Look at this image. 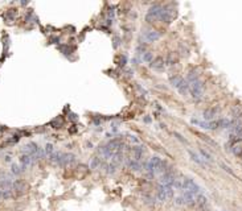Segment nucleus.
Wrapping results in <instances>:
<instances>
[{"mask_svg":"<svg viewBox=\"0 0 242 211\" xmlns=\"http://www.w3.org/2000/svg\"><path fill=\"white\" fill-rule=\"evenodd\" d=\"M188 85H189V94L192 95V98L194 100H201L202 95H204V86H202V82L200 81V78L196 81L188 82Z\"/></svg>","mask_w":242,"mask_h":211,"instance_id":"f257e3e1","label":"nucleus"},{"mask_svg":"<svg viewBox=\"0 0 242 211\" xmlns=\"http://www.w3.org/2000/svg\"><path fill=\"white\" fill-rule=\"evenodd\" d=\"M163 9H164V7H162L160 4H155V5H152V7L148 9V12H147L145 20L148 21V23H154V21L159 20Z\"/></svg>","mask_w":242,"mask_h":211,"instance_id":"f03ea898","label":"nucleus"},{"mask_svg":"<svg viewBox=\"0 0 242 211\" xmlns=\"http://www.w3.org/2000/svg\"><path fill=\"white\" fill-rule=\"evenodd\" d=\"M176 15V12H173V9H168V8H164L162 12V15H160V21H163V23H166V24H171L172 23V19L173 16Z\"/></svg>","mask_w":242,"mask_h":211,"instance_id":"7ed1b4c3","label":"nucleus"},{"mask_svg":"<svg viewBox=\"0 0 242 211\" xmlns=\"http://www.w3.org/2000/svg\"><path fill=\"white\" fill-rule=\"evenodd\" d=\"M151 69L156 70V71H163L166 69V59L163 57H156L152 62H151Z\"/></svg>","mask_w":242,"mask_h":211,"instance_id":"20e7f679","label":"nucleus"},{"mask_svg":"<svg viewBox=\"0 0 242 211\" xmlns=\"http://www.w3.org/2000/svg\"><path fill=\"white\" fill-rule=\"evenodd\" d=\"M220 112V108H209V110H205L204 112H202V119L204 122H212V120H215V118L217 116V114Z\"/></svg>","mask_w":242,"mask_h":211,"instance_id":"39448f33","label":"nucleus"},{"mask_svg":"<svg viewBox=\"0 0 242 211\" xmlns=\"http://www.w3.org/2000/svg\"><path fill=\"white\" fill-rule=\"evenodd\" d=\"M160 37H162V33H160L159 31H154V29L144 33V40L147 41V42H156Z\"/></svg>","mask_w":242,"mask_h":211,"instance_id":"423d86ee","label":"nucleus"},{"mask_svg":"<svg viewBox=\"0 0 242 211\" xmlns=\"http://www.w3.org/2000/svg\"><path fill=\"white\" fill-rule=\"evenodd\" d=\"M131 152H132V158L140 162V160H142V157H143V153H144V146L135 145L131 148Z\"/></svg>","mask_w":242,"mask_h":211,"instance_id":"0eeeda50","label":"nucleus"},{"mask_svg":"<svg viewBox=\"0 0 242 211\" xmlns=\"http://www.w3.org/2000/svg\"><path fill=\"white\" fill-rule=\"evenodd\" d=\"M183 198H184V204L187 206H193L196 203V195L192 194L190 191H183Z\"/></svg>","mask_w":242,"mask_h":211,"instance_id":"6e6552de","label":"nucleus"},{"mask_svg":"<svg viewBox=\"0 0 242 211\" xmlns=\"http://www.w3.org/2000/svg\"><path fill=\"white\" fill-rule=\"evenodd\" d=\"M76 160V156L72 153H64L62 158H61V162H60V166H65V165H69V164L74 162Z\"/></svg>","mask_w":242,"mask_h":211,"instance_id":"1a4fd4ad","label":"nucleus"},{"mask_svg":"<svg viewBox=\"0 0 242 211\" xmlns=\"http://www.w3.org/2000/svg\"><path fill=\"white\" fill-rule=\"evenodd\" d=\"M156 199H158L159 202H167L168 201V197H167V194H166V189H164L163 185H159V187H158Z\"/></svg>","mask_w":242,"mask_h":211,"instance_id":"9d476101","label":"nucleus"},{"mask_svg":"<svg viewBox=\"0 0 242 211\" xmlns=\"http://www.w3.org/2000/svg\"><path fill=\"white\" fill-rule=\"evenodd\" d=\"M25 189H27V185H25L21 180H15L13 182H12V190L21 193V191H24Z\"/></svg>","mask_w":242,"mask_h":211,"instance_id":"9b49d317","label":"nucleus"},{"mask_svg":"<svg viewBox=\"0 0 242 211\" xmlns=\"http://www.w3.org/2000/svg\"><path fill=\"white\" fill-rule=\"evenodd\" d=\"M177 54L175 53V51H171V53H168L166 57V65L167 66H173L175 63H177Z\"/></svg>","mask_w":242,"mask_h":211,"instance_id":"f8f14e48","label":"nucleus"},{"mask_svg":"<svg viewBox=\"0 0 242 211\" xmlns=\"http://www.w3.org/2000/svg\"><path fill=\"white\" fill-rule=\"evenodd\" d=\"M170 82H171V85H172V87H175V89L177 90L180 86H181V83L184 82V78H181L180 75H171Z\"/></svg>","mask_w":242,"mask_h":211,"instance_id":"ddd939ff","label":"nucleus"},{"mask_svg":"<svg viewBox=\"0 0 242 211\" xmlns=\"http://www.w3.org/2000/svg\"><path fill=\"white\" fill-rule=\"evenodd\" d=\"M127 165H128V168L131 169V170H134V172H139L140 169H142V165H140V162L139 161H136V160H134V158H128V161H127Z\"/></svg>","mask_w":242,"mask_h":211,"instance_id":"4468645a","label":"nucleus"},{"mask_svg":"<svg viewBox=\"0 0 242 211\" xmlns=\"http://www.w3.org/2000/svg\"><path fill=\"white\" fill-rule=\"evenodd\" d=\"M188 154H189V156H190V158H192V160H193V161H194V162H196V164H198V165H202V166H204V165H205L204 160L201 158V157H200V154H198V153H196V152H193V150H192V149H188Z\"/></svg>","mask_w":242,"mask_h":211,"instance_id":"2eb2a0df","label":"nucleus"},{"mask_svg":"<svg viewBox=\"0 0 242 211\" xmlns=\"http://www.w3.org/2000/svg\"><path fill=\"white\" fill-rule=\"evenodd\" d=\"M198 154H200V157L202 158V160H204L205 164H206V162H213V158H212L210 153H209V152H206L204 148H200V149H198Z\"/></svg>","mask_w":242,"mask_h":211,"instance_id":"dca6fc26","label":"nucleus"},{"mask_svg":"<svg viewBox=\"0 0 242 211\" xmlns=\"http://www.w3.org/2000/svg\"><path fill=\"white\" fill-rule=\"evenodd\" d=\"M111 162L114 164V165H117V166L122 165V162H123V154H122V150L115 152L114 156H113V158H111Z\"/></svg>","mask_w":242,"mask_h":211,"instance_id":"f3484780","label":"nucleus"},{"mask_svg":"<svg viewBox=\"0 0 242 211\" xmlns=\"http://www.w3.org/2000/svg\"><path fill=\"white\" fill-rule=\"evenodd\" d=\"M23 172H24V168L19 165V164H12L11 165V174L12 176H20Z\"/></svg>","mask_w":242,"mask_h":211,"instance_id":"a211bd4d","label":"nucleus"},{"mask_svg":"<svg viewBox=\"0 0 242 211\" xmlns=\"http://www.w3.org/2000/svg\"><path fill=\"white\" fill-rule=\"evenodd\" d=\"M206 203H208V199H206V197H205L204 194H198L197 197H196V203L194 204H197L198 207H205L206 206Z\"/></svg>","mask_w":242,"mask_h":211,"instance_id":"6ab92c4d","label":"nucleus"},{"mask_svg":"<svg viewBox=\"0 0 242 211\" xmlns=\"http://www.w3.org/2000/svg\"><path fill=\"white\" fill-rule=\"evenodd\" d=\"M62 154L64 153H61V152H54L53 154H50V156H49V160L52 161V162L57 164V165H60V162H61V158H62Z\"/></svg>","mask_w":242,"mask_h":211,"instance_id":"aec40b11","label":"nucleus"},{"mask_svg":"<svg viewBox=\"0 0 242 211\" xmlns=\"http://www.w3.org/2000/svg\"><path fill=\"white\" fill-rule=\"evenodd\" d=\"M142 59L144 62H147V63H151V62L154 61V53H151V51H144L142 54Z\"/></svg>","mask_w":242,"mask_h":211,"instance_id":"412c9836","label":"nucleus"},{"mask_svg":"<svg viewBox=\"0 0 242 211\" xmlns=\"http://www.w3.org/2000/svg\"><path fill=\"white\" fill-rule=\"evenodd\" d=\"M101 165H102V161H101V158H98V157H94V158H91V161H90V169H98Z\"/></svg>","mask_w":242,"mask_h":211,"instance_id":"4be33fe9","label":"nucleus"},{"mask_svg":"<svg viewBox=\"0 0 242 211\" xmlns=\"http://www.w3.org/2000/svg\"><path fill=\"white\" fill-rule=\"evenodd\" d=\"M172 187H173V190H176V191H183V182L176 178L172 185Z\"/></svg>","mask_w":242,"mask_h":211,"instance_id":"5701e85b","label":"nucleus"},{"mask_svg":"<svg viewBox=\"0 0 242 211\" xmlns=\"http://www.w3.org/2000/svg\"><path fill=\"white\" fill-rule=\"evenodd\" d=\"M117 165H114L113 162H110L109 165H106V173L107 174H114L117 172Z\"/></svg>","mask_w":242,"mask_h":211,"instance_id":"b1692460","label":"nucleus"},{"mask_svg":"<svg viewBox=\"0 0 242 211\" xmlns=\"http://www.w3.org/2000/svg\"><path fill=\"white\" fill-rule=\"evenodd\" d=\"M155 199H156V198L155 197H151V195H144V197H143V201H144V203L145 204H149V206L156 203Z\"/></svg>","mask_w":242,"mask_h":211,"instance_id":"393cba45","label":"nucleus"},{"mask_svg":"<svg viewBox=\"0 0 242 211\" xmlns=\"http://www.w3.org/2000/svg\"><path fill=\"white\" fill-rule=\"evenodd\" d=\"M232 152L235 154V156H239V154H242V145H241V144H234V145H233Z\"/></svg>","mask_w":242,"mask_h":211,"instance_id":"a878e982","label":"nucleus"},{"mask_svg":"<svg viewBox=\"0 0 242 211\" xmlns=\"http://www.w3.org/2000/svg\"><path fill=\"white\" fill-rule=\"evenodd\" d=\"M45 154H48V156H50V154L54 153V148H53V145L50 143H48L46 145H45V149H44Z\"/></svg>","mask_w":242,"mask_h":211,"instance_id":"bb28decb","label":"nucleus"},{"mask_svg":"<svg viewBox=\"0 0 242 211\" xmlns=\"http://www.w3.org/2000/svg\"><path fill=\"white\" fill-rule=\"evenodd\" d=\"M50 126H52L53 128H61V127H62V119H61V118H60V119L57 118V119H54L50 123Z\"/></svg>","mask_w":242,"mask_h":211,"instance_id":"cd10ccee","label":"nucleus"},{"mask_svg":"<svg viewBox=\"0 0 242 211\" xmlns=\"http://www.w3.org/2000/svg\"><path fill=\"white\" fill-rule=\"evenodd\" d=\"M200 137H201L202 140H204V141H206L208 144H210V145H213V146H217V143H216V141H213L212 139H209V137L204 136V135H200Z\"/></svg>","mask_w":242,"mask_h":211,"instance_id":"c85d7f7f","label":"nucleus"},{"mask_svg":"<svg viewBox=\"0 0 242 211\" xmlns=\"http://www.w3.org/2000/svg\"><path fill=\"white\" fill-rule=\"evenodd\" d=\"M173 202H175V204H177V206H181V204H184V198H183V195H179V197H176Z\"/></svg>","mask_w":242,"mask_h":211,"instance_id":"c756f323","label":"nucleus"},{"mask_svg":"<svg viewBox=\"0 0 242 211\" xmlns=\"http://www.w3.org/2000/svg\"><path fill=\"white\" fill-rule=\"evenodd\" d=\"M173 135H175V137H177V140H180V141H181V143H184V144H187V140L184 139L183 136H181V135H180L179 132H175L173 133Z\"/></svg>","mask_w":242,"mask_h":211,"instance_id":"7c9ffc66","label":"nucleus"},{"mask_svg":"<svg viewBox=\"0 0 242 211\" xmlns=\"http://www.w3.org/2000/svg\"><path fill=\"white\" fill-rule=\"evenodd\" d=\"M221 166L224 168V169H225V170H226V172H228V173H230V174H232V176H233V174H234V173H233L232 170H230V168H229V166H226L225 164H221Z\"/></svg>","mask_w":242,"mask_h":211,"instance_id":"2f4dec72","label":"nucleus"},{"mask_svg":"<svg viewBox=\"0 0 242 211\" xmlns=\"http://www.w3.org/2000/svg\"><path fill=\"white\" fill-rule=\"evenodd\" d=\"M126 62H127V58H126V55H122L121 57V65H126Z\"/></svg>","mask_w":242,"mask_h":211,"instance_id":"473e14b6","label":"nucleus"},{"mask_svg":"<svg viewBox=\"0 0 242 211\" xmlns=\"http://www.w3.org/2000/svg\"><path fill=\"white\" fill-rule=\"evenodd\" d=\"M70 120H73V122H77V115H74V114H70Z\"/></svg>","mask_w":242,"mask_h":211,"instance_id":"72a5a7b5","label":"nucleus"},{"mask_svg":"<svg viewBox=\"0 0 242 211\" xmlns=\"http://www.w3.org/2000/svg\"><path fill=\"white\" fill-rule=\"evenodd\" d=\"M4 161H5V162H11L12 158H11V156H5V157H4Z\"/></svg>","mask_w":242,"mask_h":211,"instance_id":"f704fd0d","label":"nucleus"},{"mask_svg":"<svg viewBox=\"0 0 242 211\" xmlns=\"http://www.w3.org/2000/svg\"><path fill=\"white\" fill-rule=\"evenodd\" d=\"M114 41H115L114 46H115V48H118V46H119V38H118V37H115V40H114Z\"/></svg>","mask_w":242,"mask_h":211,"instance_id":"c9c22d12","label":"nucleus"},{"mask_svg":"<svg viewBox=\"0 0 242 211\" xmlns=\"http://www.w3.org/2000/svg\"><path fill=\"white\" fill-rule=\"evenodd\" d=\"M130 140H131V141H134V143H139V140L136 139L135 136H130Z\"/></svg>","mask_w":242,"mask_h":211,"instance_id":"e433bc0d","label":"nucleus"}]
</instances>
